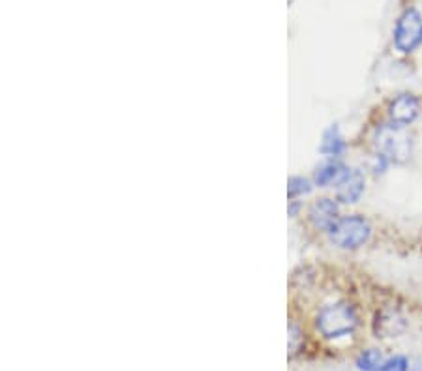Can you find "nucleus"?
<instances>
[{"label":"nucleus","instance_id":"nucleus-1","mask_svg":"<svg viewBox=\"0 0 422 371\" xmlns=\"http://www.w3.org/2000/svg\"><path fill=\"white\" fill-rule=\"evenodd\" d=\"M359 326L355 308L348 302H336L319 310L315 317V328L325 339L348 338Z\"/></svg>","mask_w":422,"mask_h":371},{"label":"nucleus","instance_id":"nucleus-2","mask_svg":"<svg viewBox=\"0 0 422 371\" xmlns=\"http://www.w3.org/2000/svg\"><path fill=\"white\" fill-rule=\"evenodd\" d=\"M374 145L377 148V154H381L383 158L396 161V163L408 161L413 152L411 135L405 132V126H398L394 122L383 124L375 130Z\"/></svg>","mask_w":422,"mask_h":371},{"label":"nucleus","instance_id":"nucleus-3","mask_svg":"<svg viewBox=\"0 0 422 371\" xmlns=\"http://www.w3.org/2000/svg\"><path fill=\"white\" fill-rule=\"evenodd\" d=\"M328 239L334 245L342 250H356L370 240L372 225L366 218L351 214L342 216L334 221V225L328 229Z\"/></svg>","mask_w":422,"mask_h":371},{"label":"nucleus","instance_id":"nucleus-4","mask_svg":"<svg viewBox=\"0 0 422 371\" xmlns=\"http://www.w3.org/2000/svg\"><path fill=\"white\" fill-rule=\"evenodd\" d=\"M422 43V17L419 10L409 8L396 23L394 46L402 53H413Z\"/></svg>","mask_w":422,"mask_h":371},{"label":"nucleus","instance_id":"nucleus-5","mask_svg":"<svg viewBox=\"0 0 422 371\" xmlns=\"http://www.w3.org/2000/svg\"><path fill=\"white\" fill-rule=\"evenodd\" d=\"M366 179L359 169H348L340 182L336 184V199L345 205H355L364 193Z\"/></svg>","mask_w":422,"mask_h":371},{"label":"nucleus","instance_id":"nucleus-6","mask_svg":"<svg viewBox=\"0 0 422 371\" xmlns=\"http://www.w3.org/2000/svg\"><path fill=\"white\" fill-rule=\"evenodd\" d=\"M419 113H421V101L413 94H400L389 107L390 122H394L398 126H409L411 122H415Z\"/></svg>","mask_w":422,"mask_h":371},{"label":"nucleus","instance_id":"nucleus-7","mask_svg":"<svg viewBox=\"0 0 422 371\" xmlns=\"http://www.w3.org/2000/svg\"><path fill=\"white\" fill-rule=\"evenodd\" d=\"M340 208H338V203L334 199H328V197H321L312 203L308 210V218L312 221V225L319 231H328L330 227L334 225V221L340 216Z\"/></svg>","mask_w":422,"mask_h":371},{"label":"nucleus","instance_id":"nucleus-8","mask_svg":"<svg viewBox=\"0 0 422 371\" xmlns=\"http://www.w3.org/2000/svg\"><path fill=\"white\" fill-rule=\"evenodd\" d=\"M405 319L396 310H381L377 312L374 321V332L377 338H396L405 330Z\"/></svg>","mask_w":422,"mask_h":371},{"label":"nucleus","instance_id":"nucleus-9","mask_svg":"<svg viewBox=\"0 0 422 371\" xmlns=\"http://www.w3.org/2000/svg\"><path fill=\"white\" fill-rule=\"evenodd\" d=\"M345 171H348V167L343 166L342 161L332 159V161H327V163H323L321 167H317V171H315L314 174V182L319 186V188H327V186L330 184L336 186L340 182L343 174H345Z\"/></svg>","mask_w":422,"mask_h":371},{"label":"nucleus","instance_id":"nucleus-10","mask_svg":"<svg viewBox=\"0 0 422 371\" xmlns=\"http://www.w3.org/2000/svg\"><path fill=\"white\" fill-rule=\"evenodd\" d=\"M345 141H343L342 133L336 126H330L327 132L323 133L321 146H319V152L328 156V158H340L345 152Z\"/></svg>","mask_w":422,"mask_h":371},{"label":"nucleus","instance_id":"nucleus-11","mask_svg":"<svg viewBox=\"0 0 422 371\" xmlns=\"http://www.w3.org/2000/svg\"><path fill=\"white\" fill-rule=\"evenodd\" d=\"M355 364L361 371H383L387 364V358L377 349H366L356 357Z\"/></svg>","mask_w":422,"mask_h":371},{"label":"nucleus","instance_id":"nucleus-12","mask_svg":"<svg viewBox=\"0 0 422 371\" xmlns=\"http://www.w3.org/2000/svg\"><path fill=\"white\" fill-rule=\"evenodd\" d=\"M312 192V182L304 177H291L288 182V195L291 199L301 197V195H308Z\"/></svg>","mask_w":422,"mask_h":371},{"label":"nucleus","instance_id":"nucleus-13","mask_svg":"<svg viewBox=\"0 0 422 371\" xmlns=\"http://www.w3.org/2000/svg\"><path fill=\"white\" fill-rule=\"evenodd\" d=\"M383 371H409V360L402 354L387 358V364H385Z\"/></svg>","mask_w":422,"mask_h":371},{"label":"nucleus","instance_id":"nucleus-14","mask_svg":"<svg viewBox=\"0 0 422 371\" xmlns=\"http://www.w3.org/2000/svg\"><path fill=\"white\" fill-rule=\"evenodd\" d=\"M301 341H302L301 328H299L295 323H289V352H291V354L297 352V349L301 347Z\"/></svg>","mask_w":422,"mask_h":371},{"label":"nucleus","instance_id":"nucleus-15","mask_svg":"<svg viewBox=\"0 0 422 371\" xmlns=\"http://www.w3.org/2000/svg\"><path fill=\"white\" fill-rule=\"evenodd\" d=\"M299 203H297V201H291V205H289V216H293V218H295L297 216V212H299Z\"/></svg>","mask_w":422,"mask_h":371},{"label":"nucleus","instance_id":"nucleus-16","mask_svg":"<svg viewBox=\"0 0 422 371\" xmlns=\"http://www.w3.org/2000/svg\"><path fill=\"white\" fill-rule=\"evenodd\" d=\"M409 371H422V362H416L409 368Z\"/></svg>","mask_w":422,"mask_h":371}]
</instances>
